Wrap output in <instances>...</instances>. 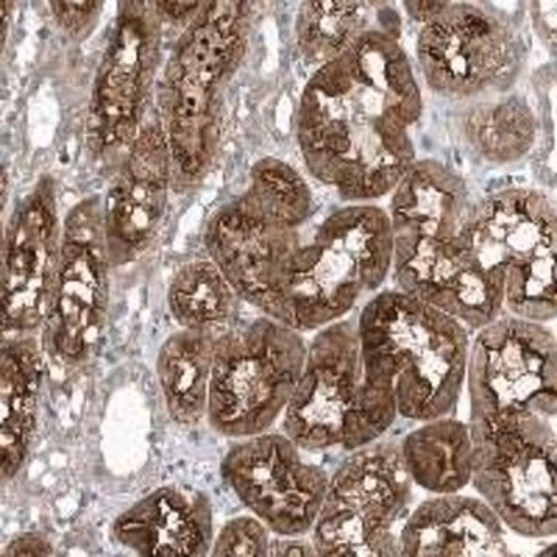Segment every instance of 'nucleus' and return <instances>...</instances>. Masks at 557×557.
<instances>
[{
  "label": "nucleus",
  "mask_w": 557,
  "mask_h": 557,
  "mask_svg": "<svg viewBox=\"0 0 557 557\" xmlns=\"http://www.w3.org/2000/svg\"><path fill=\"white\" fill-rule=\"evenodd\" d=\"M420 110L405 51L386 33H364L307 84L299 109L307 166L343 199L386 196L412 168Z\"/></svg>",
  "instance_id": "nucleus-1"
},
{
  "label": "nucleus",
  "mask_w": 557,
  "mask_h": 557,
  "mask_svg": "<svg viewBox=\"0 0 557 557\" xmlns=\"http://www.w3.org/2000/svg\"><path fill=\"white\" fill-rule=\"evenodd\" d=\"M472 200L463 180L434 161L412 164L391 205L399 292L437 307L469 329L496 321L505 284L487 274L465 233Z\"/></svg>",
  "instance_id": "nucleus-2"
},
{
  "label": "nucleus",
  "mask_w": 557,
  "mask_h": 557,
  "mask_svg": "<svg viewBox=\"0 0 557 557\" xmlns=\"http://www.w3.org/2000/svg\"><path fill=\"white\" fill-rule=\"evenodd\" d=\"M357 327L366 379L392 391L398 416L424 423L456 412L467 383V325L387 289L369 300Z\"/></svg>",
  "instance_id": "nucleus-3"
},
{
  "label": "nucleus",
  "mask_w": 557,
  "mask_h": 557,
  "mask_svg": "<svg viewBox=\"0 0 557 557\" xmlns=\"http://www.w3.org/2000/svg\"><path fill=\"white\" fill-rule=\"evenodd\" d=\"M392 260L388 212L370 205L341 208L293 251L262 311L296 332L327 327L383 285Z\"/></svg>",
  "instance_id": "nucleus-4"
},
{
  "label": "nucleus",
  "mask_w": 557,
  "mask_h": 557,
  "mask_svg": "<svg viewBox=\"0 0 557 557\" xmlns=\"http://www.w3.org/2000/svg\"><path fill=\"white\" fill-rule=\"evenodd\" d=\"M282 420L302 450H357L379 442L394 426L397 401L388 388L366 379L357 324L338 321L321 329Z\"/></svg>",
  "instance_id": "nucleus-5"
},
{
  "label": "nucleus",
  "mask_w": 557,
  "mask_h": 557,
  "mask_svg": "<svg viewBox=\"0 0 557 557\" xmlns=\"http://www.w3.org/2000/svg\"><path fill=\"white\" fill-rule=\"evenodd\" d=\"M556 418L508 410L469 421L471 483L505 527L528 539L557 531Z\"/></svg>",
  "instance_id": "nucleus-6"
},
{
  "label": "nucleus",
  "mask_w": 557,
  "mask_h": 557,
  "mask_svg": "<svg viewBox=\"0 0 557 557\" xmlns=\"http://www.w3.org/2000/svg\"><path fill=\"white\" fill-rule=\"evenodd\" d=\"M465 233L482 269L504 282L512 317L555 319L556 209L545 194L507 189L472 201Z\"/></svg>",
  "instance_id": "nucleus-7"
},
{
  "label": "nucleus",
  "mask_w": 557,
  "mask_h": 557,
  "mask_svg": "<svg viewBox=\"0 0 557 557\" xmlns=\"http://www.w3.org/2000/svg\"><path fill=\"white\" fill-rule=\"evenodd\" d=\"M306 357L299 332L269 317L219 335L209 381L211 428L234 440L269 432L287 409Z\"/></svg>",
  "instance_id": "nucleus-8"
},
{
  "label": "nucleus",
  "mask_w": 557,
  "mask_h": 557,
  "mask_svg": "<svg viewBox=\"0 0 557 557\" xmlns=\"http://www.w3.org/2000/svg\"><path fill=\"white\" fill-rule=\"evenodd\" d=\"M412 486L399 443L379 440L351 450L330 478L310 531L317 556H401L395 525L412 500Z\"/></svg>",
  "instance_id": "nucleus-9"
},
{
  "label": "nucleus",
  "mask_w": 557,
  "mask_h": 557,
  "mask_svg": "<svg viewBox=\"0 0 557 557\" xmlns=\"http://www.w3.org/2000/svg\"><path fill=\"white\" fill-rule=\"evenodd\" d=\"M244 3L212 2L190 25L168 75V145L175 166L199 177L214 150L220 83L242 47Z\"/></svg>",
  "instance_id": "nucleus-10"
},
{
  "label": "nucleus",
  "mask_w": 557,
  "mask_h": 557,
  "mask_svg": "<svg viewBox=\"0 0 557 557\" xmlns=\"http://www.w3.org/2000/svg\"><path fill=\"white\" fill-rule=\"evenodd\" d=\"M555 335L539 322L498 317L469 346V421L508 410L556 418Z\"/></svg>",
  "instance_id": "nucleus-11"
},
{
  "label": "nucleus",
  "mask_w": 557,
  "mask_h": 557,
  "mask_svg": "<svg viewBox=\"0 0 557 557\" xmlns=\"http://www.w3.org/2000/svg\"><path fill=\"white\" fill-rule=\"evenodd\" d=\"M110 260L100 201H81L69 212L49 317L47 354L62 366L89 357L108 311Z\"/></svg>",
  "instance_id": "nucleus-12"
},
{
  "label": "nucleus",
  "mask_w": 557,
  "mask_h": 557,
  "mask_svg": "<svg viewBox=\"0 0 557 557\" xmlns=\"http://www.w3.org/2000/svg\"><path fill=\"white\" fill-rule=\"evenodd\" d=\"M287 435L244 438L222 461V478L237 498L281 537L310 533L324 504L329 474L307 463Z\"/></svg>",
  "instance_id": "nucleus-13"
},
{
  "label": "nucleus",
  "mask_w": 557,
  "mask_h": 557,
  "mask_svg": "<svg viewBox=\"0 0 557 557\" xmlns=\"http://www.w3.org/2000/svg\"><path fill=\"white\" fill-rule=\"evenodd\" d=\"M519 42L505 22L472 5L445 3L424 22L418 60L435 90L471 97L502 86L518 69Z\"/></svg>",
  "instance_id": "nucleus-14"
},
{
  "label": "nucleus",
  "mask_w": 557,
  "mask_h": 557,
  "mask_svg": "<svg viewBox=\"0 0 557 557\" xmlns=\"http://www.w3.org/2000/svg\"><path fill=\"white\" fill-rule=\"evenodd\" d=\"M57 207L50 182H40L10 223L2 273V325L38 329L49 317L60 263Z\"/></svg>",
  "instance_id": "nucleus-15"
},
{
  "label": "nucleus",
  "mask_w": 557,
  "mask_h": 557,
  "mask_svg": "<svg viewBox=\"0 0 557 557\" xmlns=\"http://www.w3.org/2000/svg\"><path fill=\"white\" fill-rule=\"evenodd\" d=\"M299 228L242 196L215 212L205 245L239 298L263 310L278 274L302 242Z\"/></svg>",
  "instance_id": "nucleus-16"
},
{
  "label": "nucleus",
  "mask_w": 557,
  "mask_h": 557,
  "mask_svg": "<svg viewBox=\"0 0 557 557\" xmlns=\"http://www.w3.org/2000/svg\"><path fill=\"white\" fill-rule=\"evenodd\" d=\"M170 159L163 131H139L102 209L106 247L112 265L137 259L156 236L166 209Z\"/></svg>",
  "instance_id": "nucleus-17"
},
{
  "label": "nucleus",
  "mask_w": 557,
  "mask_h": 557,
  "mask_svg": "<svg viewBox=\"0 0 557 557\" xmlns=\"http://www.w3.org/2000/svg\"><path fill=\"white\" fill-rule=\"evenodd\" d=\"M121 11L91 101V132L104 149L124 148L139 134L143 97L152 65L153 33L143 3Z\"/></svg>",
  "instance_id": "nucleus-18"
},
{
  "label": "nucleus",
  "mask_w": 557,
  "mask_h": 557,
  "mask_svg": "<svg viewBox=\"0 0 557 557\" xmlns=\"http://www.w3.org/2000/svg\"><path fill=\"white\" fill-rule=\"evenodd\" d=\"M112 534L138 556H207L214 542L211 504L200 491L161 486L119 516Z\"/></svg>",
  "instance_id": "nucleus-19"
},
{
  "label": "nucleus",
  "mask_w": 557,
  "mask_h": 557,
  "mask_svg": "<svg viewBox=\"0 0 557 557\" xmlns=\"http://www.w3.org/2000/svg\"><path fill=\"white\" fill-rule=\"evenodd\" d=\"M409 557L511 556L505 525L482 498L440 494L418 505L399 531Z\"/></svg>",
  "instance_id": "nucleus-20"
},
{
  "label": "nucleus",
  "mask_w": 557,
  "mask_h": 557,
  "mask_svg": "<svg viewBox=\"0 0 557 557\" xmlns=\"http://www.w3.org/2000/svg\"><path fill=\"white\" fill-rule=\"evenodd\" d=\"M0 372V457L2 478L10 480L24 467L38 424L44 362L35 341L5 344Z\"/></svg>",
  "instance_id": "nucleus-21"
},
{
  "label": "nucleus",
  "mask_w": 557,
  "mask_h": 557,
  "mask_svg": "<svg viewBox=\"0 0 557 557\" xmlns=\"http://www.w3.org/2000/svg\"><path fill=\"white\" fill-rule=\"evenodd\" d=\"M399 448L410 479L428 493H460L471 483V429L453 416L424 421Z\"/></svg>",
  "instance_id": "nucleus-22"
},
{
  "label": "nucleus",
  "mask_w": 557,
  "mask_h": 557,
  "mask_svg": "<svg viewBox=\"0 0 557 557\" xmlns=\"http://www.w3.org/2000/svg\"><path fill=\"white\" fill-rule=\"evenodd\" d=\"M218 335L183 329L161 346L157 376L170 417L194 428L208 413L209 381Z\"/></svg>",
  "instance_id": "nucleus-23"
},
{
  "label": "nucleus",
  "mask_w": 557,
  "mask_h": 557,
  "mask_svg": "<svg viewBox=\"0 0 557 557\" xmlns=\"http://www.w3.org/2000/svg\"><path fill=\"white\" fill-rule=\"evenodd\" d=\"M236 289L209 260H194L175 274L168 292V304L183 329L222 335L228 329L239 300Z\"/></svg>",
  "instance_id": "nucleus-24"
},
{
  "label": "nucleus",
  "mask_w": 557,
  "mask_h": 557,
  "mask_svg": "<svg viewBox=\"0 0 557 557\" xmlns=\"http://www.w3.org/2000/svg\"><path fill=\"white\" fill-rule=\"evenodd\" d=\"M369 9L359 2H309L300 7L298 39L302 53L317 62L338 58L366 32Z\"/></svg>",
  "instance_id": "nucleus-25"
},
{
  "label": "nucleus",
  "mask_w": 557,
  "mask_h": 557,
  "mask_svg": "<svg viewBox=\"0 0 557 557\" xmlns=\"http://www.w3.org/2000/svg\"><path fill=\"white\" fill-rule=\"evenodd\" d=\"M468 137L487 160H518L534 139L533 113L518 100L480 108L469 116Z\"/></svg>",
  "instance_id": "nucleus-26"
},
{
  "label": "nucleus",
  "mask_w": 557,
  "mask_h": 557,
  "mask_svg": "<svg viewBox=\"0 0 557 557\" xmlns=\"http://www.w3.org/2000/svg\"><path fill=\"white\" fill-rule=\"evenodd\" d=\"M245 196L262 211L292 226H302L311 212V193L302 177L284 161L267 159L252 170Z\"/></svg>",
  "instance_id": "nucleus-27"
},
{
  "label": "nucleus",
  "mask_w": 557,
  "mask_h": 557,
  "mask_svg": "<svg viewBox=\"0 0 557 557\" xmlns=\"http://www.w3.org/2000/svg\"><path fill=\"white\" fill-rule=\"evenodd\" d=\"M270 530L252 516L231 519L212 542V556H270Z\"/></svg>",
  "instance_id": "nucleus-28"
},
{
  "label": "nucleus",
  "mask_w": 557,
  "mask_h": 557,
  "mask_svg": "<svg viewBox=\"0 0 557 557\" xmlns=\"http://www.w3.org/2000/svg\"><path fill=\"white\" fill-rule=\"evenodd\" d=\"M53 14L62 27L70 32H81L95 16L101 3L98 2H53Z\"/></svg>",
  "instance_id": "nucleus-29"
},
{
  "label": "nucleus",
  "mask_w": 557,
  "mask_h": 557,
  "mask_svg": "<svg viewBox=\"0 0 557 557\" xmlns=\"http://www.w3.org/2000/svg\"><path fill=\"white\" fill-rule=\"evenodd\" d=\"M53 555V547L49 539L40 534L28 533L13 539L9 547L5 548L3 556H50Z\"/></svg>",
  "instance_id": "nucleus-30"
},
{
  "label": "nucleus",
  "mask_w": 557,
  "mask_h": 557,
  "mask_svg": "<svg viewBox=\"0 0 557 557\" xmlns=\"http://www.w3.org/2000/svg\"><path fill=\"white\" fill-rule=\"evenodd\" d=\"M270 556H317L313 544H304L298 537L271 541Z\"/></svg>",
  "instance_id": "nucleus-31"
},
{
  "label": "nucleus",
  "mask_w": 557,
  "mask_h": 557,
  "mask_svg": "<svg viewBox=\"0 0 557 557\" xmlns=\"http://www.w3.org/2000/svg\"><path fill=\"white\" fill-rule=\"evenodd\" d=\"M160 9L164 13L170 14L174 20H182V17L188 16L190 11L199 9V2H159Z\"/></svg>",
  "instance_id": "nucleus-32"
}]
</instances>
